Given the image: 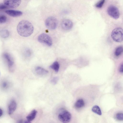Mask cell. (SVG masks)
I'll use <instances>...</instances> for the list:
<instances>
[{
  "label": "cell",
  "mask_w": 123,
  "mask_h": 123,
  "mask_svg": "<svg viewBox=\"0 0 123 123\" xmlns=\"http://www.w3.org/2000/svg\"><path fill=\"white\" fill-rule=\"evenodd\" d=\"M116 118L118 120L123 121V113L120 112L116 115Z\"/></svg>",
  "instance_id": "21"
},
{
  "label": "cell",
  "mask_w": 123,
  "mask_h": 123,
  "mask_svg": "<svg viewBox=\"0 0 123 123\" xmlns=\"http://www.w3.org/2000/svg\"><path fill=\"white\" fill-rule=\"evenodd\" d=\"M7 7L4 4L0 3V11L7 8Z\"/></svg>",
  "instance_id": "24"
},
{
  "label": "cell",
  "mask_w": 123,
  "mask_h": 123,
  "mask_svg": "<svg viewBox=\"0 0 123 123\" xmlns=\"http://www.w3.org/2000/svg\"><path fill=\"white\" fill-rule=\"evenodd\" d=\"M3 114V112L2 110L0 108V117H1Z\"/></svg>",
  "instance_id": "26"
},
{
  "label": "cell",
  "mask_w": 123,
  "mask_h": 123,
  "mask_svg": "<svg viewBox=\"0 0 123 123\" xmlns=\"http://www.w3.org/2000/svg\"><path fill=\"white\" fill-rule=\"evenodd\" d=\"M105 0H101L99 2L96 4L95 6L97 8H101L105 2Z\"/></svg>",
  "instance_id": "19"
},
{
  "label": "cell",
  "mask_w": 123,
  "mask_h": 123,
  "mask_svg": "<svg viewBox=\"0 0 123 123\" xmlns=\"http://www.w3.org/2000/svg\"><path fill=\"white\" fill-rule=\"evenodd\" d=\"M18 32L21 36L27 37L33 33L34 27L32 24L25 20L21 21L18 25L17 28Z\"/></svg>",
  "instance_id": "1"
},
{
  "label": "cell",
  "mask_w": 123,
  "mask_h": 123,
  "mask_svg": "<svg viewBox=\"0 0 123 123\" xmlns=\"http://www.w3.org/2000/svg\"><path fill=\"white\" fill-rule=\"evenodd\" d=\"M85 103L84 100L82 99H78L75 104V107L77 108H80L83 107Z\"/></svg>",
  "instance_id": "14"
},
{
  "label": "cell",
  "mask_w": 123,
  "mask_h": 123,
  "mask_svg": "<svg viewBox=\"0 0 123 123\" xmlns=\"http://www.w3.org/2000/svg\"><path fill=\"white\" fill-rule=\"evenodd\" d=\"M17 107V104L14 100H12L9 104L8 109V113L9 115L12 114L16 110Z\"/></svg>",
  "instance_id": "11"
},
{
  "label": "cell",
  "mask_w": 123,
  "mask_h": 123,
  "mask_svg": "<svg viewBox=\"0 0 123 123\" xmlns=\"http://www.w3.org/2000/svg\"><path fill=\"white\" fill-rule=\"evenodd\" d=\"M37 111L35 110H32L30 113L26 117L27 120L25 121V123H30L35 118L37 113Z\"/></svg>",
  "instance_id": "12"
},
{
  "label": "cell",
  "mask_w": 123,
  "mask_h": 123,
  "mask_svg": "<svg viewBox=\"0 0 123 123\" xmlns=\"http://www.w3.org/2000/svg\"><path fill=\"white\" fill-rule=\"evenodd\" d=\"M58 23L57 19L55 17L50 16L45 20V24L46 27L50 30H54L57 27Z\"/></svg>",
  "instance_id": "3"
},
{
  "label": "cell",
  "mask_w": 123,
  "mask_h": 123,
  "mask_svg": "<svg viewBox=\"0 0 123 123\" xmlns=\"http://www.w3.org/2000/svg\"><path fill=\"white\" fill-rule=\"evenodd\" d=\"M123 64H122L120 65L119 69V72L121 73H123Z\"/></svg>",
  "instance_id": "25"
},
{
  "label": "cell",
  "mask_w": 123,
  "mask_h": 123,
  "mask_svg": "<svg viewBox=\"0 0 123 123\" xmlns=\"http://www.w3.org/2000/svg\"><path fill=\"white\" fill-rule=\"evenodd\" d=\"M3 56L7 62L9 70L12 71L13 69L14 65V62L13 60L8 53H4Z\"/></svg>",
  "instance_id": "8"
},
{
  "label": "cell",
  "mask_w": 123,
  "mask_h": 123,
  "mask_svg": "<svg viewBox=\"0 0 123 123\" xmlns=\"http://www.w3.org/2000/svg\"><path fill=\"white\" fill-rule=\"evenodd\" d=\"M73 26V23L72 21L68 19H63L61 23V26L62 29L65 30L71 29Z\"/></svg>",
  "instance_id": "9"
},
{
  "label": "cell",
  "mask_w": 123,
  "mask_h": 123,
  "mask_svg": "<svg viewBox=\"0 0 123 123\" xmlns=\"http://www.w3.org/2000/svg\"><path fill=\"white\" fill-rule=\"evenodd\" d=\"M59 80L57 77H55L53 78L51 80V82L53 84L55 85L57 83Z\"/></svg>",
  "instance_id": "23"
},
{
  "label": "cell",
  "mask_w": 123,
  "mask_h": 123,
  "mask_svg": "<svg viewBox=\"0 0 123 123\" xmlns=\"http://www.w3.org/2000/svg\"><path fill=\"white\" fill-rule=\"evenodd\" d=\"M6 12L9 15L14 17L19 16L23 14L22 12L21 11L12 10H6Z\"/></svg>",
  "instance_id": "10"
},
{
  "label": "cell",
  "mask_w": 123,
  "mask_h": 123,
  "mask_svg": "<svg viewBox=\"0 0 123 123\" xmlns=\"http://www.w3.org/2000/svg\"><path fill=\"white\" fill-rule=\"evenodd\" d=\"M21 0H4V2L7 7L14 8L18 7L20 4Z\"/></svg>",
  "instance_id": "7"
},
{
  "label": "cell",
  "mask_w": 123,
  "mask_h": 123,
  "mask_svg": "<svg viewBox=\"0 0 123 123\" xmlns=\"http://www.w3.org/2000/svg\"><path fill=\"white\" fill-rule=\"evenodd\" d=\"M123 31L121 28H117L112 31L111 36L113 40L117 42H120L123 40Z\"/></svg>",
  "instance_id": "2"
},
{
  "label": "cell",
  "mask_w": 123,
  "mask_h": 123,
  "mask_svg": "<svg viewBox=\"0 0 123 123\" xmlns=\"http://www.w3.org/2000/svg\"><path fill=\"white\" fill-rule=\"evenodd\" d=\"M92 111L96 114L101 115L102 113L100 108L98 106L95 105L92 108Z\"/></svg>",
  "instance_id": "17"
},
{
  "label": "cell",
  "mask_w": 123,
  "mask_h": 123,
  "mask_svg": "<svg viewBox=\"0 0 123 123\" xmlns=\"http://www.w3.org/2000/svg\"><path fill=\"white\" fill-rule=\"evenodd\" d=\"M50 67L54 70L56 72H57L59 68V64L57 62L55 61L50 66Z\"/></svg>",
  "instance_id": "15"
},
{
  "label": "cell",
  "mask_w": 123,
  "mask_h": 123,
  "mask_svg": "<svg viewBox=\"0 0 123 123\" xmlns=\"http://www.w3.org/2000/svg\"><path fill=\"white\" fill-rule=\"evenodd\" d=\"M9 31L6 29H2L0 31V35L2 37L6 38L9 36Z\"/></svg>",
  "instance_id": "16"
},
{
  "label": "cell",
  "mask_w": 123,
  "mask_h": 123,
  "mask_svg": "<svg viewBox=\"0 0 123 123\" xmlns=\"http://www.w3.org/2000/svg\"><path fill=\"white\" fill-rule=\"evenodd\" d=\"M25 54L27 57H29L32 54L31 50L29 49H27L25 50Z\"/></svg>",
  "instance_id": "22"
},
{
  "label": "cell",
  "mask_w": 123,
  "mask_h": 123,
  "mask_svg": "<svg viewBox=\"0 0 123 123\" xmlns=\"http://www.w3.org/2000/svg\"><path fill=\"white\" fill-rule=\"evenodd\" d=\"M123 50L122 46H119L116 49L115 52V54L117 56H118L121 54Z\"/></svg>",
  "instance_id": "18"
},
{
  "label": "cell",
  "mask_w": 123,
  "mask_h": 123,
  "mask_svg": "<svg viewBox=\"0 0 123 123\" xmlns=\"http://www.w3.org/2000/svg\"><path fill=\"white\" fill-rule=\"evenodd\" d=\"M107 12L109 15L114 19H117L119 17V11L116 7L114 6H109L107 9Z\"/></svg>",
  "instance_id": "6"
},
{
  "label": "cell",
  "mask_w": 123,
  "mask_h": 123,
  "mask_svg": "<svg viewBox=\"0 0 123 123\" xmlns=\"http://www.w3.org/2000/svg\"><path fill=\"white\" fill-rule=\"evenodd\" d=\"M3 87H5L6 86V83H4L3 84Z\"/></svg>",
  "instance_id": "27"
},
{
  "label": "cell",
  "mask_w": 123,
  "mask_h": 123,
  "mask_svg": "<svg viewBox=\"0 0 123 123\" xmlns=\"http://www.w3.org/2000/svg\"><path fill=\"white\" fill-rule=\"evenodd\" d=\"M38 41L40 43H44L49 46H51L52 44L51 37L48 35L44 33L40 34L38 37Z\"/></svg>",
  "instance_id": "5"
},
{
  "label": "cell",
  "mask_w": 123,
  "mask_h": 123,
  "mask_svg": "<svg viewBox=\"0 0 123 123\" xmlns=\"http://www.w3.org/2000/svg\"><path fill=\"white\" fill-rule=\"evenodd\" d=\"M59 120L62 123H68L70 121L71 115L68 111L65 110H62L60 111L58 115Z\"/></svg>",
  "instance_id": "4"
},
{
  "label": "cell",
  "mask_w": 123,
  "mask_h": 123,
  "mask_svg": "<svg viewBox=\"0 0 123 123\" xmlns=\"http://www.w3.org/2000/svg\"><path fill=\"white\" fill-rule=\"evenodd\" d=\"M7 20V17L5 15H0V24L6 22Z\"/></svg>",
  "instance_id": "20"
},
{
  "label": "cell",
  "mask_w": 123,
  "mask_h": 123,
  "mask_svg": "<svg viewBox=\"0 0 123 123\" xmlns=\"http://www.w3.org/2000/svg\"><path fill=\"white\" fill-rule=\"evenodd\" d=\"M36 73L38 75H43L48 74V71L44 68L39 66H37L35 68Z\"/></svg>",
  "instance_id": "13"
}]
</instances>
